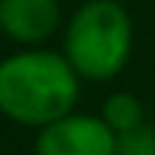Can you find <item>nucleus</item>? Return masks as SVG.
Masks as SVG:
<instances>
[{"label":"nucleus","instance_id":"1","mask_svg":"<svg viewBox=\"0 0 155 155\" xmlns=\"http://www.w3.org/2000/svg\"><path fill=\"white\" fill-rule=\"evenodd\" d=\"M79 91L82 76L64 52L31 46L0 58V116L21 128L37 131L73 113Z\"/></svg>","mask_w":155,"mask_h":155},{"label":"nucleus","instance_id":"2","mask_svg":"<svg viewBox=\"0 0 155 155\" xmlns=\"http://www.w3.org/2000/svg\"><path fill=\"white\" fill-rule=\"evenodd\" d=\"M61 52L82 82H110L134 55V18L122 0H85L64 21Z\"/></svg>","mask_w":155,"mask_h":155},{"label":"nucleus","instance_id":"3","mask_svg":"<svg viewBox=\"0 0 155 155\" xmlns=\"http://www.w3.org/2000/svg\"><path fill=\"white\" fill-rule=\"evenodd\" d=\"M119 134L101 113H67L37 128L34 155H116Z\"/></svg>","mask_w":155,"mask_h":155},{"label":"nucleus","instance_id":"4","mask_svg":"<svg viewBox=\"0 0 155 155\" xmlns=\"http://www.w3.org/2000/svg\"><path fill=\"white\" fill-rule=\"evenodd\" d=\"M64 21L61 0H0V34L21 49L46 46L64 31Z\"/></svg>","mask_w":155,"mask_h":155},{"label":"nucleus","instance_id":"5","mask_svg":"<svg viewBox=\"0 0 155 155\" xmlns=\"http://www.w3.org/2000/svg\"><path fill=\"white\" fill-rule=\"evenodd\" d=\"M101 116L104 122L116 131V134H125V131H134L146 122V110H143V101L131 91H113L104 104H101Z\"/></svg>","mask_w":155,"mask_h":155},{"label":"nucleus","instance_id":"6","mask_svg":"<svg viewBox=\"0 0 155 155\" xmlns=\"http://www.w3.org/2000/svg\"><path fill=\"white\" fill-rule=\"evenodd\" d=\"M116 155H155V125L143 122L140 128L119 134Z\"/></svg>","mask_w":155,"mask_h":155},{"label":"nucleus","instance_id":"7","mask_svg":"<svg viewBox=\"0 0 155 155\" xmlns=\"http://www.w3.org/2000/svg\"><path fill=\"white\" fill-rule=\"evenodd\" d=\"M122 3H131V0H122Z\"/></svg>","mask_w":155,"mask_h":155}]
</instances>
